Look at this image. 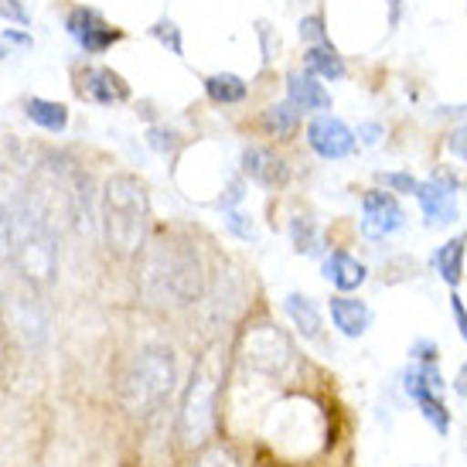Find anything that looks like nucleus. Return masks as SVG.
I'll return each instance as SVG.
<instances>
[{"label": "nucleus", "instance_id": "obj_1", "mask_svg": "<svg viewBox=\"0 0 467 467\" xmlns=\"http://www.w3.org/2000/svg\"><path fill=\"white\" fill-rule=\"evenodd\" d=\"M143 290L150 300L188 307L205 294V263L192 239L161 233L143 256Z\"/></svg>", "mask_w": 467, "mask_h": 467}, {"label": "nucleus", "instance_id": "obj_2", "mask_svg": "<svg viewBox=\"0 0 467 467\" xmlns=\"http://www.w3.org/2000/svg\"><path fill=\"white\" fill-rule=\"evenodd\" d=\"M11 266L25 284L38 290L52 286L58 276L55 225L27 198L11 205Z\"/></svg>", "mask_w": 467, "mask_h": 467}, {"label": "nucleus", "instance_id": "obj_3", "mask_svg": "<svg viewBox=\"0 0 467 467\" xmlns=\"http://www.w3.org/2000/svg\"><path fill=\"white\" fill-rule=\"evenodd\" d=\"M150 219V198L137 174H113L103 188V235L117 256H133Z\"/></svg>", "mask_w": 467, "mask_h": 467}, {"label": "nucleus", "instance_id": "obj_4", "mask_svg": "<svg viewBox=\"0 0 467 467\" xmlns=\"http://www.w3.org/2000/svg\"><path fill=\"white\" fill-rule=\"evenodd\" d=\"M174 379H178L174 351L164 345H150L127 368L123 386H119V400L133 416H154L174 392Z\"/></svg>", "mask_w": 467, "mask_h": 467}, {"label": "nucleus", "instance_id": "obj_5", "mask_svg": "<svg viewBox=\"0 0 467 467\" xmlns=\"http://www.w3.org/2000/svg\"><path fill=\"white\" fill-rule=\"evenodd\" d=\"M215 406H219V376L212 368V358L192 372V382L184 389L182 410H178V433L188 447H198L215 430Z\"/></svg>", "mask_w": 467, "mask_h": 467}, {"label": "nucleus", "instance_id": "obj_6", "mask_svg": "<svg viewBox=\"0 0 467 467\" xmlns=\"http://www.w3.org/2000/svg\"><path fill=\"white\" fill-rule=\"evenodd\" d=\"M38 286L25 284L21 276L17 280H4L0 284V314H4V321L11 325L14 335H21L27 345H45L48 341V311H45V304L38 300L35 294Z\"/></svg>", "mask_w": 467, "mask_h": 467}, {"label": "nucleus", "instance_id": "obj_7", "mask_svg": "<svg viewBox=\"0 0 467 467\" xmlns=\"http://www.w3.org/2000/svg\"><path fill=\"white\" fill-rule=\"evenodd\" d=\"M243 358L256 372L284 376L286 368L294 365V345L276 325H256L249 327L246 337H243Z\"/></svg>", "mask_w": 467, "mask_h": 467}, {"label": "nucleus", "instance_id": "obj_8", "mask_svg": "<svg viewBox=\"0 0 467 467\" xmlns=\"http://www.w3.org/2000/svg\"><path fill=\"white\" fill-rule=\"evenodd\" d=\"M441 389H443V379H441V372H437V365L420 362L406 372V392H410L413 402L420 406L423 420L443 437V433H451V413H447V406H443V400H441Z\"/></svg>", "mask_w": 467, "mask_h": 467}, {"label": "nucleus", "instance_id": "obj_9", "mask_svg": "<svg viewBox=\"0 0 467 467\" xmlns=\"http://www.w3.org/2000/svg\"><path fill=\"white\" fill-rule=\"evenodd\" d=\"M68 35L82 45V52L89 55H103L109 45H117L123 35H119L113 25H106L103 14L99 11H89V7H76V11L68 14Z\"/></svg>", "mask_w": 467, "mask_h": 467}, {"label": "nucleus", "instance_id": "obj_10", "mask_svg": "<svg viewBox=\"0 0 467 467\" xmlns=\"http://www.w3.org/2000/svg\"><path fill=\"white\" fill-rule=\"evenodd\" d=\"M307 143L314 147L317 157L341 161V157H348L351 150H355V133H351L337 117L321 113V117H314L311 127H307Z\"/></svg>", "mask_w": 467, "mask_h": 467}, {"label": "nucleus", "instance_id": "obj_11", "mask_svg": "<svg viewBox=\"0 0 467 467\" xmlns=\"http://www.w3.org/2000/svg\"><path fill=\"white\" fill-rule=\"evenodd\" d=\"M406 212L389 192H368L362 202V233L368 239H386L402 225Z\"/></svg>", "mask_w": 467, "mask_h": 467}, {"label": "nucleus", "instance_id": "obj_12", "mask_svg": "<svg viewBox=\"0 0 467 467\" xmlns=\"http://www.w3.org/2000/svg\"><path fill=\"white\" fill-rule=\"evenodd\" d=\"M416 198L423 205L427 225H451L457 222V184L451 178H430L416 188Z\"/></svg>", "mask_w": 467, "mask_h": 467}, {"label": "nucleus", "instance_id": "obj_13", "mask_svg": "<svg viewBox=\"0 0 467 467\" xmlns=\"http://www.w3.org/2000/svg\"><path fill=\"white\" fill-rule=\"evenodd\" d=\"M243 171L256 184H263V188L286 184V178H290V168L273 150H266V147H246L243 150Z\"/></svg>", "mask_w": 467, "mask_h": 467}, {"label": "nucleus", "instance_id": "obj_14", "mask_svg": "<svg viewBox=\"0 0 467 467\" xmlns=\"http://www.w3.org/2000/svg\"><path fill=\"white\" fill-rule=\"evenodd\" d=\"M82 92H86L89 99H96V103H103V106L127 103V99H130V86H127L123 76H117L113 68H92L89 76H86Z\"/></svg>", "mask_w": 467, "mask_h": 467}, {"label": "nucleus", "instance_id": "obj_15", "mask_svg": "<svg viewBox=\"0 0 467 467\" xmlns=\"http://www.w3.org/2000/svg\"><path fill=\"white\" fill-rule=\"evenodd\" d=\"M331 321L345 337H362L372 325V311L355 297H331Z\"/></svg>", "mask_w": 467, "mask_h": 467}, {"label": "nucleus", "instance_id": "obj_16", "mask_svg": "<svg viewBox=\"0 0 467 467\" xmlns=\"http://www.w3.org/2000/svg\"><path fill=\"white\" fill-rule=\"evenodd\" d=\"M365 276H368V270L355 256H348V253H331L325 260V280L335 284L337 290H345V294L358 290L365 284Z\"/></svg>", "mask_w": 467, "mask_h": 467}, {"label": "nucleus", "instance_id": "obj_17", "mask_svg": "<svg viewBox=\"0 0 467 467\" xmlns=\"http://www.w3.org/2000/svg\"><path fill=\"white\" fill-rule=\"evenodd\" d=\"M286 92H290V103L297 106V109H327L331 106V96L327 89L317 82V78L307 72H294V76L286 78Z\"/></svg>", "mask_w": 467, "mask_h": 467}, {"label": "nucleus", "instance_id": "obj_18", "mask_svg": "<svg viewBox=\"0 0 467 467\" xmlns=\"http://www.w3.org/2000/svg\"><path fill=\"white\" fill-rule=\"evenodd\" d=\"M464 249H467V235H454L451 243H443L430 263H433V270L441 273L443 284L457 286L461 284V276H464Z\"/></svg>", "mask_w": 467, "mask_h": 467}, {"label": "nucleus", "instance_id": "obj_19", "mask_svg": "<svg viewBox=\"0 0 467 467\" xmlns=\"http://www.w3.org/2000/svg\"><path fill=\"white\" fill-rule=\"evenodd\" d=\"M25 113L31 123H38L41 130L48 133H62L68 127V109L62 103H52V99H41V96H35V99H27Z\"/></svg>", "mask_w": 467, "mask_h": 467}, {"label": "nucleus", "instance_id": "obj_20", "mask_svg": "<svg viewBox=\"0 0 467 467\" xmlns=\"http://www.w3.org/2000/svg\"><path fill=\"white\" fill-rule=\"evenodd\" d=\"M205 92L212 96V103H222V106H235L246 99V82L233 72H219V76H208L205 78Z\"/></svg>", "mask_w": 467, "mask_h": 467}, {"label": "nucleus", "instance_id": "obj_21", "mask_svg": "<svg viewBox=\"0 0 467 467\" xmlns=\"http://www.w3.org/2000/svg\"><path fill=\"white\" fill-rule=\"evenodd\" d=\"M286 314H290V321L297 325V331L304 337H317V335H321V314H317V307H314L311 297L290 294V297H286Z\"/></svg>", "mask_w": 467, "mask_h": 467}, {"label": "nucleus", "instance_id": "obj_22", "mask_svg": "<svg viewBox=\"0 0 467 467\" xmlns=\"http://www.w3.org/2000/svg\"><path fill=\"white\" fill-rule=\"evenodd\" d=\"M307 72L327 78V82H337V78H345V62L331 45H314L307 52Z\"/></svg>", "mask_w": 467, "mask_h": 467}, {"label": "nucleus", "instance_id": "obj_23", "mask_svg": "<svg viewBox=\"0 0 467 467\" xmlns=\"http://www.w3.org/2000/svg\"><path fill=\"white\" fill-rule=\"evenodd\" d=\"M290 239H294V249L304 253V256H317L325 249V235L317 229V222L311 215H297L290 222Z\"/></svg>", "mask_w": 467, "mask_h": 467}, {"label": "nucleus", "instance_id": "obj_24", "mask_svg": "<svg viewBox=\"0 0 467 467\" xmlns=\"http://www.w3.org/2000/svg\"><path fill=\"white\" fill-rule=\"evenodd\" d=\"M297 123H300V109L294 103H276L263 113V127L270 133H276V137H290V133L297 130Z\"/></svg>", "mask_w": 467, "mask_h": 467}, {"label": "nucleus", "instance_id": "obj_25", "mask_svg": "<svg viewBox=\"0 0 467 467\" xmlns=\"http://www.w3.org/2000/svg\"><path fill=\"white\" fill-rule=\"evenodd\" d=\"M150 35H154L161 45H171V55H182V31H178L174 21H157V25L150 27Z\"/></svg>", "mask_w": 467, "mask_h": 467}, {"label": "nucleus", "instance_id": "obj_26", "mask_svg": "<svg viewBox=\"0 0 467 467\" xmlns=\"http://www.w3.org/2000/svg\"><path fill=\"white\" fill-rule=\"evenodd\" d=\"M195 467H239V461L233 457L229 447H208L205 454L195 461Z\"/></svg>", "mask_w": 467, "mask_h": 467}, {"label": "nucleus", "instance_id": "obj_27", "mask_svg": "<svg viewBox=\"0 0 467 467\" xmlns=\"http://www.w3.org/2000/svg\"><path fill=\"white\" fill-rule=\"evenodd\" d=\"M300 38L314 41V45H327L325 17H321V14H311V17H304V21H300Z\"/></svg>", "mask_w": 467, "mask_h": 467}, {"label": "nucleus", "instance_id": "obj_28", "mask_svg": "<svg viewBox=\"0 0 467 467\" xmlns=\"http://www.w3.org/2000/svg\"><path fill=\"white\" fill-rule=\"evenodd\" d=\"M0 21H14V25L21 27L31 25V14H27L25 0H0Z\"/></svg>", "mask_w": 467, "mask_h": 467}, {"label": "nucleus", "instance_id": "obj_29", "mask_svg": "<svg viewBox=\"0 0 467 467\" xmlns=\"http://www.w3.org/2000/svg\"><path fill=\"white\" fill-rule=\"evenodd\" d=\"M11 263V208L0 205V266Z\"/></svg>", "mask_w": 467, "mask_h": 467}, {"label": "nucleus", "instance_id": "obj_30", "mask_svg": "<svg viewBox=\"0 0 467 467\" xmlns=\"http://www.w3.org/2000/svg\"><path fill=\"white\" fill-rule=\"evenodd\" d=\"M382 182L389 184V188H396V192H406V195H416V188H420V182H416L413 174H400V171L386 174Z\"/></svg>", "mask_w": 467, "mask_h": 467}, {"label": "nucleus", "instance_id": "obj_31", "mask_svg": "<svg viewBox=\"0 0 467 467\" xmlns=\"http://www.w3.org/2000/svg\"><path fill=\"white\" fill-rule=\"evenodd\" d=\"M7 331H11V325H7L4 314H0V382H4V376H7V351H11V337H7Z\"/></svg>", "mask_w": 467, "mask_h": 467}, {"label": "nucleus", "instance_id": "obj_32", "mask_svg": "<svg viewBox=\"0 0 467 467\" xmlns=\"http://www.w3.org/2000/svg\"><path fill=\"white\" fill-rule=\"evenodd\" d=\"M447 147H451V154L461 157L467 164V127H457L454 133H451V140H447Z\"/></svg>", "mask_w": 467, "mask_h": 467}, {"label": "nucleus", "instance_id": "obj_33", "mask_svg": "<svg viewBox=\"0 0 467 467\" xmlns=\"http://www.w3.org/2000/svg\"><path fill=\"white\" fill-rule=\"evenodd\" d=\"M413 355L423 365H433V362H437V345H433V341H416V345H413Z\"/></svg>", "mask_w": 467, "mask_h": 467}, {"label": "nucleus", "instance_id": "obj_34", "mask_svg": "<svg viewBox=\"0 0 467 467\" xmlns=\"http://www.w3.org/2000/svg\"><path fill=\"white\" fill-rule=\"evenodd\" d=\"M451 307H454V321H457V331H461V337L467 341V311H464V300L457 297H451Z\"/></svg>", "mask_w": 467, "mask_h": 467}, {"label": "nucleus", "instance_id": "obj_35", "mask_svg": "<svg viewBox=\"0 0 467 467\" xmlns=\"http://www.w3.org/2000/svg\"><path fill=\"white\" fill-rule=\"evenodd\" d=\"M229 229H233L235 235H243V239H253V235H256L253 233V222H243V215H235V212L229 215Z\"/></svg>", "mask_w": 467, "mask_h": 467}, {"label": "nucleus", "instance_id": "obj_36", "mask_svg": "<svg viewBox=\"0 0 467 467\" xmlns=\"http://www.w3.org/2000/svg\"><path fill=\"white\" fill-rule=\"evenodd\" d=\"M358 133H362L365 143H376L382 130H379V123H362V127H358Z\"/></svg>", "mask_w": 467, "mask_h": 467}, {"label": "nucleus", "instance_id": "obj_37", "mask_svg": "<svg viewBox=\"0 0 467 467\" xmlns=\"http://www.w3.org/2000/svg\"><path fill=\"white\" fill-rule=\"evenodd\" d=\"M454 392L467 400V365H461V372H457V379H454Z\"/></svg>", "mask_w": 467, "mask_h": 467}, {"label": "nucleus", "instance_id": "obj_38", "mask_svg": "<svg viewBox=\"0 0 467 467\" xmlns=\"http://www.w3.org/2000/svg\"><path fill=\"white\" fill-rule=\"evenodd\" d=\"M7 38H11V41H17V45H31V38H27V35H17V31H11V35H7Z\"/></svg>", "mask_w": 467, "mask_h": 467}, {"label": "nucleus", "instance_id": "obj_39", "mask_svg": "<svg viewBox=\"0 0 467 467\" xmlns=\"http://www.w3.org/2000/svg\"><path fill=\"white\" fill-rule=\"evenodd\" d=\"M396 17H400V0H392V25H396Z\"/></svg>", "mask_w": 467, "mask_h": 467}, {"label": "nucleus", "instance_id": "obj_40", "mask_svg": "<svg viewBox=\"0 0 467 467\" xmlns=\"http://www.w3.org/2000/svg\"><path fill=\"white\" fill-rule=\"evenodd\" d=\"M0 58H7V45H0Z\"/></svg>", "mask_w": 467, "mask_h": 467}]
</instances>
